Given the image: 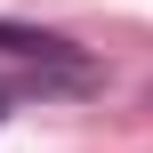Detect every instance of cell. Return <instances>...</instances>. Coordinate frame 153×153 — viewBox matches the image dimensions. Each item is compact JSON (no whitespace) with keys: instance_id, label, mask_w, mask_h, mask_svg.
Masks as SVG:
<instances>
[{"instance_id":"6da1fadb","label":"cell","mask_w":153,"mask_h":153,"mask_svg":"<svg viewBox=\"0 0 153 153\" xmlns=\"http://www.w3.org/2000/svg\"><path fill=\"white\" fill-rule=\"evenodd\" d=\"M0 56H16V65H56V73H81V48H73L65 32H40V24H8V16H0Z\"/></svg>"}]
</instances>
